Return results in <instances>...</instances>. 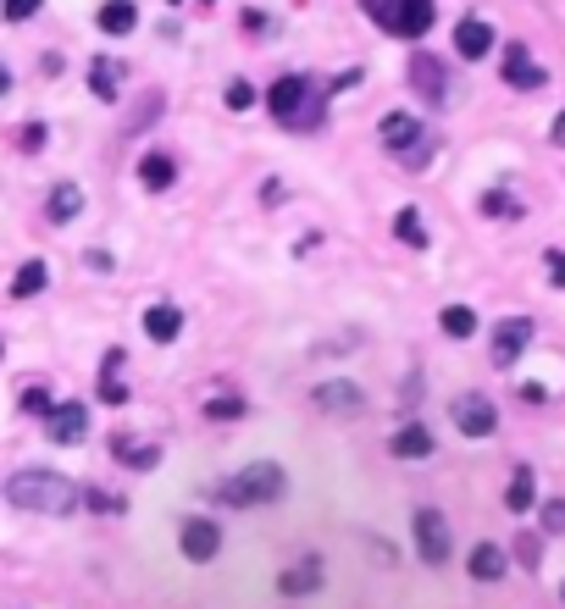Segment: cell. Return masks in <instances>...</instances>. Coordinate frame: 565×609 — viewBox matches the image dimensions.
<instances>
[{"mask_svg": "<svg viewBox=\"0 0 565 609\" xmlns=\"http://www.w3.org/2000/svg\"><path fill=\"white\" fill-rule=\"evenodd\" d=\"M6 499L17 510H34V515H73L84 493H78V482L61 477V471H17L6 482Z\"/></svg>", "mask_w": 565, "mask_h": 609, "instance_id": "obj_1", "label": "cell"}, {"mask_svg": "<svg viewBox=\"0 0 565 609\" xmlns=\"http://www.w3.org/2000/svg\"><path fill=\"white\" fill-rule=\"evenodd\" d=\"M283 493H289V477H283V466H272V460H255L239 477L217 482V499L233 504V510H261V504H277Z\"/></svg>", "mask_w": 565, "mask_h": 609, "instance_id": "obj_2", "label": "cell"}, {"mask_svg": "<svg viewBox=\"0 0 565 609\" xmlns=\"http://www.w3.org/2000/svg\"><path fill=\"white\" fill-rule=\"evenodd\" d=\"M266 106H272V117L283 122V128H316V122H322V95H316V84L300 78V72H283V78L266 89Z\"/></svg>", "mask_w": 565, "mask_h": 609, "instance_id": "obj_3", "label": "cell"}, {"mask_svg": "<svg viewBox=\"0 0 565 609\" xmlns=\"http://www.w3.org/2000/svg\"><path fill=\"white\" fill-rule=\"evenodd\" d=\"M361 6L372 12V23L383 28V34H394V39L433 34V17H438L433 0H361Z\"/></svg>", "mask_w": 565, "mask_h": 609, "instance_id": "obj_4", "label": "cell"}, {"mask_svg": "<svg viewBox=\"0 0 565 609\" xmlns=\"http://www.w3.org/2000/svg\"><path fill=\"white\" fill-rule=\"evenodd\" d=\"M416 554L427 565H444L455 554V538H449V521L433 510V504H421L416 510Z\"/></svg>", "mask_w": 565, "mask_h": 609, "instance_id": "obj_5", "label": "cell"}, {"mask_svg": "<svg viewBox=\"0 0 565 609\" xmlns=\"http://www.w3.org/2000/svg\"><path fill=\"white\" fill-rule=\"evenodd\" d=\"M178 549H183V560H194V565H211L222 554V526L217 521H205V515H194V521H183V532H178Z\"/></svg>", "mask_w": 565, "mask_h": 609, "instance_id": "obj_6", "label": "cell"}, {"mask_svg": "<svg viewBox=\"0 0 565 609\" xmlns=\"http://www.w3.org/2000/svg\"><path fill=\"white\" fill-rule=\"evenodd\" d=\"M449 416H455V427L466 432V438H493V427H499V410H493L488 394H460L455 405H449Z\"/></svg>", "mask_w": 565, "mask_h": 609, "instance_id": "obj_7", "label": "cell"}, {"mask_svg": "<svg viewBox=\"0 0 565 609\" xmlns=\"http://www.w3.org/2000/svg\"><path fill=\"white\" fill-rule=\"evenodd\" d=\"M527 344H532V322L527 316H505V322L493 327V366L510 371L521 355H527Z\"/></svg>", "mask_w": 565, "mask_h": 609, "instance_id": "obj_8", "label": "cell"}, {"mask_svg": "<svg viewBox=\"0 0 565 609\" xmlns=\"http://www.w3.org/2000/svg\"><path fill=\"white\" fill-rule=\"evenodd\" d=\"M410 84H416V95L421 100H444L449 95V72H444V61L438 56H410Z\"/></svg>", "mask_w": 565, "mask_h": 609, "instance_id": "obj_9", "label": "cell"}, {"mask_svg": "<svg viewBox=\"0 0 565 609\" xmlns=\"http://www.w3.org/2000/svg\"><path fill=\"white\" fill-rule=\"evenodd\" d=\"M316 405H322V410H333V416H361V410H366V394H361V388H355V383H344V377H333V383H322V388H316Z\"/></svg>", "mask_w": 565, "mask_h": 609, "instance_id": "obj_10", "label": "cell"}, {"mask_svg": "<svg viewBox=\"0 0 565 609\" xmlns=\"http://www.w3.org/2000/svg\"><path fill=\"white\" fill-rule=\"evenodd\" d=\"M45 432H50L56 443H84V438H89V410H84V405H56V410L45 416Z\"/></svg>", "mask_w": 565, "mask_h": 609, "instance_id": "obj_11", "label": "cell"}, {"mask_svg": "<svg viewBox=\"0 0 565 609\" xmlns=\"http://www.w3.org/2000/svg\"><path fill=\"white\" fill-rule=\"evenodd\" d=\"M316 587H322V560H316V554H305L300 565H289V571L277 576V593L283 598H305V593H316Z\"/></svg>", "mask_w": 565, "mask_h": 609, "instance_id": "obj_12", "label": "cell"}, {"mask_svg": "<svg viewBox=\"0 0 565 609\" xmlns=\"http://www.w3.org/2000/svg\"><path fill=\"white\" fill-rule=\"evenodd\" d=\"M505 84H510V89H543V84H549V72H543L521 45H510V50H505Z\"/></svg>", "mask_w": 565, "mask_h": 609, "instance_id": "obj_13", "label": "cell"}, {"mask_svg": "<svg viewBox=\"0 0 565 609\" xmlns=\"http://www.w3.org/2000/svg\"><path fill=\"white\" fill-rule=\"evenodd\" d=\"M455 50L460 61H482L493 50V23H482V17H466V23L455 28Z\"/></svg>", "mask_w": 565, "mask_h": 609, "instance_id": "obj_14", "label": "cell"}, {"mask_svg": "<svg viewBox=\"0 0 565 609\" xmlns=\"http://www.w3.org/2000/svg\"><path fill=\"white\" fill-rule=\"evenodd\" d=\"M172 178H178V161H172L167 150H145V161H139V183H145L150 194H167Z\"/></svg>", "mask_w": 565, "mask_h": 609, "instance_id": "obj_15", "label": "cell"}, {"mask_svg": "<svg viewBox=\"0 0 565 609\" xmlns=\"http://www.w3.org/2000/svg\"><path fill=\"white\" fill-rule=\"evenodd\" d=\"M388 449L399 454V460H433V432L421 427V421H405V427L394 432V443Z\"/></svg>", "mask_w": 565, "mask_h": 609, "instance_id": "obj_16", "label": "cell"}, {"mask_svg": "<svg viewBox=\"0 0 565 609\" xmlns=\"http://www.w3.org/2000/svg\"><path fill=\"white\" fill-rule=\"evenodd\" d=\"M466 571L477 576V582H499V576L510 571V554L499 549V543H477V549H471V560H466Z\"/></svg>", "mask_w": 565, "mask_h": 609, "instance_id": "obj_17", "label": "cell"}, {"mask_svg": "<svg viewBox=\"0 0 565 609\" xmlns=\"http://www.w3.org/2000/svg\"><path fill=\"white\" fill-rule=\"evenodd\" d=\"M505 510H516V515L538 510V477H532V466H516V471H510V488H505Z\"/></svg>", "mask_w": 565, "mask_h": 609, "instance_id": "obj_18", "label": "cell"}, {"mask_svg": "<svg viewBox=\"0 0 565 609\" xmlns=\"http://www.w3.org/2000/svg\"><path fill=\"white\" fill-rule=\"evenodd\" d=\"M377 133H383V144L394 150V156H405V150H410V144H416L427 128H421L416 117H405V111H394V117H383V128H377Z\"/></svg>", "mask_w": 565, "mask_h": 609, "instance_id": "obj_19", "label": "cell"}, {"mask_svg": "<svg viewBox=\"0 0 565 609\" xmlns=\"http://www.w3.org/2000/svg\"><path fill=\"white\" fill-rule=\"evenodd\" d=\"M145 333L156 338V344H172V338L183 333V311L178 305H150L145 311Z\"/></svg>", "mask_w": 565, "mask_h": 609, "instance_id": "obj_20", "label": "cell"}, {"mask_svg": "<svg viewBox=\"0 0 565 609\" xmlns=\"http://www.w3.org/2000/svg\"><path fill=\"white\" fill-rule=\"evenodd\" d=\"M78 211H84V189H78V183H56L50 200H45V216L50 222H73Z\"/></svg>", "mask_w": 565, "mask_h": 609, "instance_id": "obj_21", "label": "cell"}, {"mask_svg": "<svg viewBox=\"0 0 565 609\" xmlns=\"http://www.w3.org/2000/svg\"><path fill=\"white\" fill-rule=\"evenodd\" d=\"M95 23H100V34H133V23H139V6H133V0H106Z\"/></svg>", "mask_w": 565, "mask_h": 609, "instance_id": "obj_22", "label": "cell"}, {"mask_svg": "<svg viewBox=\"0 0 565 609\" xmlns=\"http://www.w3.org/2000/svg\"><path fill=\"white\" fill-rule=\"evenodd\" d=\"M111 454H117V460H128L133 471H150V466L161 460V449H156V443H133L128 432H117V438H111Z\"/></svg>", "mask_w": 565, "mask_h": 609, "instance_id": "obj_23", "label": "cell"}, {"mask_svg": "<svg viewBox=\"0 0 565 609\" xmlns=\"http://www.w3.org/2000/svg\"><path fill=\"white\" fill-rule=\"evenodd\" d=\"M45 283H50L45 261H23V266H17V277H12V294H17V299H34Z\"/></svg>", "mask_w": 565, "mask_h": 609, "instance_id": "obj_24", "label": "cell"}, {"mask_svg": "<svg viewBox=\"0 0 565 609\" xmlns=\"http://www.w3.org/2000/svg\"><path fill=\"white\" fill-rule=\"evenodd\" d=\"M89 89H95L100 100H117V61L111 56H95V67H89Z\"/></svg>", "mask_w": 565, "mask_h": 609, "instance_id": "obj_25", "label": "cell"}, {"mask_svg": "<svg viewBox=\"0 0 565 609\" xmlns=\"http://www.w3.org/2000/svg\"><path fill=\"white\" fill-rule=\"evenodd\" d=\"M438 327H444L449 338H471V333H477V311H466V305H449V311L438 316Z\"/></svg>", "mask_w": 565, "mask_h": 609, "instance_id": "obj_26", "label": "cell"}, {"mask_svg": "<svg viewBox=\"0 0 565 609\" xmlns=\"http://www.w3.org/2000/svg\"><path fill=\"white\" fill-rule=\"evenodd\" d=\"M394 233H399V244H410V250H421V244H427V227H421L416 211H399L394 216Z\"/></svg>", "mask_w": 565, "mask_h": 609, "instance_id": "obj_27", "label": "cell"}, {"mask_svg": "<svg viewBox=\"0 0 565 609\" xmlns=\"http://www.w3.org/2000/svg\"><path fill=\"white\" fill-rule=\"evenodd\" d=\"M205 416H211V421H239V416H244V399H233V394L205 399Z\"/></svg>", "mask_w": 565, "mask_h": 609, "instance_id": "obj_28", "label": "cell"}, {"mask_svg": "<svg viewBox=\"0 0 565 609\" xmlns=\"http://www.w3.org/2000/svg\"><path fill=\"white\" fill-rule=\"evenodd\" d=\"M399 161H405L410 172H421V167H427V161H433V133H421V139L410 144V150H405V156H399Z\"/></svg>", "mask_w": 565, "mask_h": 609, "instance_id": "obj_29", "label": "cell"}, {"mask_svg": "<svg viewBox=\"0 0 565 609\" xmlns=\"http://www.w3.org/2000/svg\"><path fill=\"white\" fill-rule=\"evenodd\" d=\"M482 211H488V216H516V211H521V205H516V200H510V194H505V189H488V194H482Z\"/></svg>", "mask_w": 565, "mask_h": 609, "instance_id": "obj_30", "label": "cell"}, {"mask_svg": "<svg viewBox=\"0 0 565 609\" xmlns=\"http://www.w3.org/2000/svg\"><path fill=\"white\" fill-rule=\"evenodd\" d=\"M45 0H0V12H6V23H28V17L39 12Z\"/></svg>", "mask_w": 565, "mask_h": 609, "instance_id": "obj_31", "label": "cell"}, {"mask_svg": "<svg viewBox=\"0 0 565 609\" xmlns=\"http://www.w3.org/2000/svg\"><path fill=\"white\" fill-rule=\"evenodd\" d=\"M250 106H255V89L244 84V78H233L228 84V111H250Z\"/></svg>", "mask_w": 565, "mask_h": 609, "instance_id": "obj_32", "label": "cell"}, {"mask_svg": "<svg viewBox=\"0 0 565 609\" xmlns=\"http://www.w3.org/2000/svg\"><path fill=\"white\" fill-rule=\"evenodd\" d=\"M543 532H554V538L565 532V499H549V504H543Z\"/></svg>", "mask_w": 565, "mask_h": 609, "instance_id": "obj_33", "label": "cell"}, {"mask_svg": "<svg viewBox=\"0 0 565 609\" xmlns=\"http://www.w3.org/2000/svg\"><path fill=\"white\" fill-rule=\"evenodd\" d=\"M23 410H28V416H50L56 405H50V394H45V388H28V394H23Z\"/></svg>", "mask_w": 565, "mask_h": 609, "instance_id": "obj_34", "label": "cell"}, {"mask_svg": "<svg viewBox=\"0 0 565 609\" xmlns=\"http://www.w3.org/2000/svg\"><path fill=\"white\" fill-rule=\"evenodd\" d=\"M516 554H521V565H527V571H538V560H543L538 538H521V543H516Z\"/></svg>", "mask_w": 565, "mask_h": 609, "instance_id": "obj_35", "label": "cell"}, {"mask_svg": "<svg viewBox=\"0 0 565 609\" xmlns=\"http://www.w3.org/2000/svg\"><path fill=\"white\" fill-rule=\"evenodd\" d=\"M549 283L565 288V250H549Z\"/></svg>", "mask_w": 565, "mask_h": 609, "instance_id": "obj_36", "label": "cell"}, {"mask_svg": "<svg viewBox=\"0 0 565 609\" xmlns=\"http://www.w3.org/2000/svg\"><path fill=\"white\" fill-rule=\"evenodd\" d=\"M244 28H250V34H266L272 23H266V12H244Z\"/></svg>", "mask_w": 565, "mask_h": 609, "instance_id": "obj_37", "label": "cell"}, {"mask_svg": "<svg viewBox=\"0 0 565 609\" xmlns=\"http://www.w3.org/2000/svg\"><path fill=\"white\" fill-rule=\"evenodd\" d=\"M23 144H28V150H39V144H45V128H39V122H34V128H23Z\"/></svg>", "mask_w": 565, "mask_h": 609, "instance_id": "obj_38", "label": "cell"}, {"mask_svg": "<svg viewBox=\"0 0 565 609\" xmlns=\"http://www.w3.org/2000/svg\"><path fill=\"white\" fill-rule=\"evenodd\" d=\"M549 139H554V144H560V150H565V111H560V117H554V128H549Z\"/></svg>", "mask_w": 565, "mask_h": 609, "instance_id": "obj_39", "label": "cell"}, {"mask_svg": "<svg viewBox=\"0 0 565 609\" xmlns=\"http://www.w3.org/2000/svg\"><path fill=\"white\" fill-rule=\"evenodd\" d=\"M6 89H12V72H6V61H0V95H6Z\"/></svg>", "mask_w": 565, "mask_h": 609, "instance_id": "obj_40", "label": "cell"}, {"mask_svg": "<svg viewBox=\"0 0 565 609\" xmlns=\"http://www.w3.org/2000/svg\"><path fill=\"white\" fill-rule=\"evenodd\" d=\"M560 598H565V587H560Z\"/></svg>", "mask_w": 565, "mask_h": 609, "instance_id": "obj_41", "label": "cell"}]
</instances>
